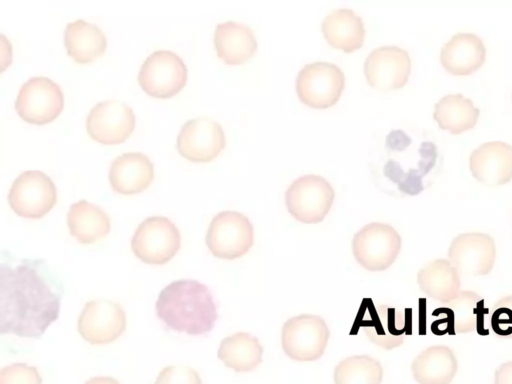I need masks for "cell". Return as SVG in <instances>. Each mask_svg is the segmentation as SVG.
<instances>
[{
  "mask_svg": "<svg viewBox=\"0 0 512 384\" xmlns=\"http://www.w3.org/2000/svg\"><path fill=\"white\" fill-rule=\"evenodd\" d=\"M39 261L0 265V333L40 338L59 317L61 296L38 271Z\"/></svg>",
  "mask_w": 512,
  "mask_h": 384,
  "instance_id": "6da1fadb",
  "label": "cell"
},
{
  "mask_svg": "<svg viewBox=\"0 0 512 384\" xmlns=\"http://www.w3.org/2000/svg\"><path fill=\"white\" fill-rule=\"evenodd\" d=\"M156 313L165 325L189 335L208 333L217 320V308L208 287L196 280H177L159 294Z\"/></svg>",
  "mask_w": 512,
  "mask_h": 384,
  "instance_id": "7a4b0ae2",
  "label": "cell"
},
{
  "mask_svg": "<svg viewBox=\"0 0 512 384\" xmlns=\"http://www.w3.org/2000/svg\"><path fill=\"white\" fill-rule=\"evenodd\" d=\"M380 156L381 174L395 184L400 192L416 195L423 189V178L436 164L437 147L432 141H422L416 150L413 140L403 130L389 132Z\"/></svg>",
  "mask_w": 512,
  "mask_h": 384,
  "instance_id": "3957f363",
  "label": "cell"
},
{
  "mask_svg": "<svg viewBox=\"0 0 512 384\" xmlns=\"http://www.w3.org/2000/svg\"><path fill=\"white\" fill-rule=\"evenodd\" d=\"M401 249V237L390 224L372 222L356 232L352 239L355 260L373 272L388 269Z\"/></svg>",
  "mask_w": 512,
  "mask_h": 384,
  "instance_id": "277c9868",
  "label": "cell"
},
{
  "mask_svg": "<svg viewBox=\"0 0 512 384\" xmlns=\"http://www.w3.org/2000/svg\"><path fill=\"white\" fill-rule=\"evenodd\" d=\"M329 336V328L320 316L297 315L288 319L282 327V349L292 360L314 361L323 355Z\"/></svg>",
  "mask_w": 512,
  "mask_h": 384,
  "instance_id": "5b68a950",
  "label": "cell"
},
{
  "mask_svg": "<svg viewBox=\"0 0 512 384\" xmlns=\"http://www.w3.org/2000/svg\"><path fill=\"white\" fill-rule=\"evenodd\" d=\"M334 197L331 184L315 174L296 178L285 193L289 213L303 223L321 222L329 212Z\"/></svg>",
  "mask_w": 512,
  "mask_h": 384,
  "instance_id": "8992f818",
  "label": "cell"
},
{
  "mask_svg": "<svg viewBox=\"0 0 512 384\" xmlns=\"http://www.w3.org/2000/svg\"><path fill=\"white\" fill-rule=\"evenodd\" d=\"M205 240L215 257L236 259L252 247L254 229L244 214L232 210L222 211L213 217Z\"/></svg>",
  "mask_w": 512,
  "mask_h": 384,
  "instance_id": "52a82bcc",
  "label": "cell"
},
{
  "mask_svg": "<svg viewBox=\"0 0 512 384\" xmlns=\"http://www.w3.org/2000/svg\"><path fill=\"white\" fill-rule=\"evenodd\" d=\"M181 236L176 225L163 216H152L136 229L131 248L143 262L161 265L170 261L180 248Z\"/></svg>",
  "mask_w": 512,
  "mask_h": 384,
  "instance_id": "ba28073f",
  "label": "cell"
},
{
  "mask_svg": "<svg viewBox=\"0 0 512 384\" xmlns=\"http://www.w3.org/2000/svg\"><path fill=\"white\" fill-rule=\"evenodd\" d=\"M57 201L56 187L49 176L38 170L21 173L13 182L8 202L24 218L38 219L47 214Z\"/></svg>",
  "mask_w": 512,
  "mask_h": 384,
  "instance_id": "9c48e42d",
  "label": "cell"
},
{
  "mask_svg": "<svg viewBox=\"0 0 512 384\" xmlns=\"http://www.w3.org/2000/svg\"><path fill=\"white\" fill-rule=\"evenodd\" d=\"M138 81L147 94L156 98H169L186 84L187 67L176 53L158 50L142 64Z\"/></svg>",
  "mask_w": 512,
  "mask_h": 384,
  "instance_id": "30bf717a",
  "label": "cell"
},
{
  "mask_svg": "<svg viewBox=\"0 0 512 384\" xmlns=\"http://www.w3.org/2000/svg\"><path fill=\"white\" fill-rule=\"evenodd\" d=\"M344 84L343 71L329 62L307 64L296 78V90L300 100L314 108H327L335 104Z\"/></svg>",
  "mask_w": 512,
  "mask_h": 384,
  "instance_id": "8fae6325",
  "label": "cell"
},
{
  "mask_svg": "<svg viewBox=\"0 0 512 384\" xmlns=\"http://www.w3.org/2000/svg\"><path fill=\"white\" fill-rule=\"evenodd\" d=\"M64 106V96L58 84L47 77H32L20 88L15 108L29 123L45 124L56 119Z\"/></svg>",
  "mask_w": 512,
  "mask_h": 384,
  "instance_id": "7c38bea8",
  "label": "cell"
},
{
  "mask_svg": "<svg viewBox=\"0 0 512 384\" xmlns=\"http://www.w3.org/2000/svg\"><path fill=\"white\" fill-rule=\"evenodd\" d=\"M126 316L122 307L107 299L85 304L78 319V332L91 344L102 345L115 341L125 330Z\"/></svg>",
  "mask_w": 512,
  "mask_h": 384,
  "instance_id": "4fadbf2b",
  "label": "cell"
},
{
  "mask_svg": "<svg viewBox=\"0 0 512 384\" xmlns=\"http://www.w3.org/2000/svg\"><path fill=\"white\" fill-rule=\"evenodd\" d=\"M86 128L95 141L106 145L118 144L132 134L135 115L122 101H101L90 110Z\"/></svg>",
  "mask_w": 512,
  "mask_h": 384,
  "instance_id": "5bb4252c",
  "label": "cell"
},
{
  "mask_svg": "<svg viewBox=\"0 0 512 384\" xmlns=\"http://www.w3.org/2000/svg\"><path fill=\"white\" fill-rule=\"evenodd\" d=\"M176 147L190 161L208 162L225 147V134L221 125L213 119H191L182 126Z\"/></svg>",
  "mask_w": 512,
  "mask_h": 384,
  "instance_id": "9a60e30c",
  "label": "cell"
},
{
  "mask_svg": "<svg viewBox=\"0 0 512 384\" xmlns=\"http://www.w3.org/2000/svg\"><path fill=\"white\" fill-rule=\"evenodd\" d=\"M411 59L406 50L398 46H382L369 53L364 72L368 83L381 90L403 87L409 78Z\"/></svg>",
  "mask_w": 512,
  "mask_h": 384,
  "instance_id": "2e32d148",
  "label": "cell"
},
{
  "mask_svg": "<svg viewBox=\"0 0 512 384\" xmlns=\"http://www.w3.org/2000/svg\"><path fill=\"white\" fill-rule=\"evenodd\" d=\"M360 321L367 338L387 350L400 346L405 334H410L407 318L387 305L370 302L361 312Z\"/></svg>",
  "mask_w": 512,
  "mask_h": 384,
  "instance_id": "e0dca14e",
  "label": "cell"
},
{
  "mask_svg": "<svg viewBox=\"0 0 512 384\" xmlns=\"http://www.w3.org/2000/svg\"><path fill=\"white\" fill-rule=\"evenodd\" d=\"M495 244L485 233H464L457 236L449 249V257L456 269L468 275H485L495 260Z\"/></svg>",
  "mask_w": 512,
  "mask_h": 384,
  "instance_id": "ac0fdd59",
  "label": "cell"
},
{
  "mask_svg": "<svg viewBox=\"0 0 512 384\" xmlns=\"http://www.w3.org/2000/svg\"><path fill=\"white\" fill-rule=\"evenodd\" d=\"M473 176L487 185H502L512 179V146L502 141L485 142L469 158Z\"/></svg>",
  "mask_w": 512,
  "mask_h": 384,
  "instance_id": "d6986e66",
  "label": "cell"
},
{
  "mask_svg": "<svg viewBox=\"0 0 512 384\" xmlns=\"http://www.w3.org/2000/svg\"><path fill=\"white\" fill-rule=\"evenodd\" d=\"M153 177L152 162L146 155L139 152H128L116 157L109 170L112 189L125 195L144 191Z\"/></svg>",
  "mask_w": 512,
  "mask_h": 384,
  "instance_id": "ffe728a7",
  "label": "cell"
},
{
  "mask_svg": "<svg viewBox=\"0 0 512 384\" xmlns=\"http://www.w3.org/2000/svg\"><path fill=\"white\" fill-rule=\"evenodd\" d=\"M486 48L476 34L461 32L453 35L442 47L440 61L453 75H469L485 61Z\"/></svg>",
  "mask_w": 512,
  "mask_h": 384,
  "instance_id": "44dd1931",
  "label": "cell"
},
{
  "mask_svg": "<svg viewBox=\"0 0 512 384\" xmlns=\"http://www.w3.org/2000/svg\"><path fill=\"white\" fill-rule=\"evenodd\" d=\"M214 45L218 57L231 65L245 62L257 50V40L252 29L233 21L217 25Z\"/></svg>",
  "mask_w": 512,
  "mask_h": 384,
  "instance_id": "7402d4cb",
  "label": "cell"
},
{
  "mask_svg": "<svg viewBox=\"0 0 512 384\" xmlns=\"http://www.w3.org/2000/svg\"><path fill=\"white\" fill-rule=\"evenodd\" d=\"M457 359L450 348L434 345L422 351L411 370L419 384H449L457 372Z\"/></svg>",
  "mask_w": 512,
  "mask_h": 384,
  "instance_id": "603a6c76",
  "label": "cell"
},
{
  "mask_svg": "<svg viewBox=\"0 0 512 384\" xmlns=\"http://www.w3.org/2000/svg\"><path fill=\"white\" fill-rule=\"evenodd\" d=\"M70 234L80 243L91 244L110 231V218L98 205L86 200L72 204L67 213Z\"/></svg>",
  "mask_w": 512,
  "mask_h": 384,
  "instance_id": "cb8c5ba5",
  "label": "cell"
},
{
  "mask_svg": "<svg viewBox=\"0 0 512 384\" xmlns=\"http://www.w3.org/2000/svg\"><path fill=\"white\" fill-rule=\"evenodd\" d=\"M322 32L331 46L345 52L360 48L365 36L361 17L347 8L337 9L328 14L322 22Z\"/></svg>",
  "mask_w": 512,
  "mask_h": 384,
  "instance_id": "d4e9b609",
  "label": "cell"
},
{
  "mask_svg": "<svg viewBox=\"0 0 512 384\" xmlns=\"http://www.w3.org/2000/svg\"><path fill=\"white\" fill-rule=\"evenodd\" d=\"M67 53L78 63H88L101 56L107 40L102 30L84 20L68 23L64 32Z\"/></svg>",
  "mask_w": 512,
  "mask_h": 384,
  "instance_id": "484cf974",
  "label": "cell"
},
{
  "mask_svg": "<svg viewBox=\"0 0 512 384\" xmlns=\"http://www.w3.org/2000/svg\"><path fill=\"white\" fill-rule=\"evenodd\" d=\"M263 347L258 338L246 332H238L224 338L217 356L236 372L254 370L262 362Z\"/></svg>",
  "mask_w": 512,
  "mask_h": 384,
  "instance_id": "4316f807",
  "label": "cell"
},
{
  "mask_svg": "<svg viewBox=\"0 0 512 384\" xmlns=\"http://www.w3.org/2000/svg\"><path fill=\"white\" fill-rule=\"evenodd\" d=\"M479 109L462 94L442 97L434 106V119L440 128L459 134L475 126Z\"/></svg>",
  "mask_w": 512,
  "mask_h": 384,
  "instance_id": "83f0119b",
  "label": "cell"
},
{
  "mask_svg": "<svg viewBox=\"0 0 512 384\" xmlns=\"http://www.w3.org/2000/svg\"><path fill=\"white\" fill-rule=\"evenodd\" d=\"M417 282L426 295L442 302L455 298L460 287L457 269L443 259L423 267L417 275Z\"/></svg>",
  "mask_w": 512,
  "mask_h": 384,
  "instance_id": "f1b7e54d",
  "label": "cell"
},
{
  "mask_svg": "<svg viewBox=\"0 0 512 384\" xmlns=\"http://www.w3.org/2000/svg\"><path fill=\"white\" fill-rule=\"evenodd\" d=\"M383 368L368 355H355L341 360L334 369L335 384H381Z\"/></svg>",
  "mask_w": 512,
  "mask_h": 384,
  "instance_id": "f546056e",
  "label": "cell"
},
{
  "mask_svg": "<svg viewBox=\"0 0 512 384\" xmlns=\"http://www.w3.org/2000/svg\"><path fill=\"white\" fill-rule=\"evenodd\" d=\"M37 369L25 363H14L0 371V384H41Z\"/></svg>",
  "mask_w": 512,
  "mask_h": 384,
  "instance_id": "4dcf8cb0",
  "label": "cell"
},
{
  "mask_svg": "<svg viewBox=\"0 0 512 384\" xmlns=\"http://www.w3.org/2000/svg\"><path fill=\"white\" fill-rule=\"evenodd\" d=\"M155 384H202V381L192 368L168 366L159 373Z\"/></svg>",
  "mask_w": 512,
  "mask_h": 384,
  "instance_id": "1f68e13d",
  "label": "cell"
},
{
  "mask_svg": "<svg viewBox=\"0 0 512 384\" xmlns=\"http://www.w3.org/2000/svg\"><path fill=\"white\" fill-rule=\"evenodd\" d=\"M491 327L500 336L512 335V309L507 306L495 309L491 317Z\"/></svg>",
  "mask_w": 512,
  "mask_h": 384,
  "instance_id": "d6a6232c",
  "label": "cell"
},
{
  "mask_svg": "<svg viewBox=\"0 0 512 384\" xmlns=\"http://www.w3.org/2000/svg\"><path fill=\"white\" fill-rule=\"evenodd\" d=\"M439 314H446V318L438 319L431 324V331L435 335H455V318L454 312L449 307L437 308L433 311L432 315L437 316Z\"/></svg>",
  "mask_w": 512,
  "mask_h": 384,
  "instance_id": "836d02e7",
  "label": "cell"
},
{
  "mask_svg": "<svg viewBox=\"0 0 512 384\" xmlns=\"http://www.w3.org/2000/svg\"><path fill=\"white\" fill-rule=\"evenodd\" d=\"M484 299H481L476 302V307L474 309V314L476 315V330L477 333L481 336H486L489 334V330L485 328V315L489 313V309L484 306Z\"/></svg>",
  "mask_w": 512,
  "mask_h": 384,
  "instance_id": "e575fe53",
  "label": "cell"
},
{
  "mask_svg": "<svg viewBox=\"0 0 512 384\" xmlns=\"http://www.w3.org/2000/svg\"><path fill=\"white\" fill-rule=\"evenodd\" d=\"M494 384H512V361L502 364L496 370Z\"/></svg>",
  "mask_w": 512,
  "mask_h": 384,
  "instance_id": "d590c367",
  "label": "cell"
},
{
  "mask_svg": "<svg viewBox=\"0 0 512 384\" xmlns=\"http://www.w3.org/2000/svg\"><path fill=\"white\" fill-rule=\"evenodd\" d=\"M84 384H120L116 379L106 376H97L89 379Z\"/></svg>",
  "mask_w": 512,
  "mask_h": 384,
  "instance_id": "8d00e7d4",
  "label": "cell"
}]
</instances>
